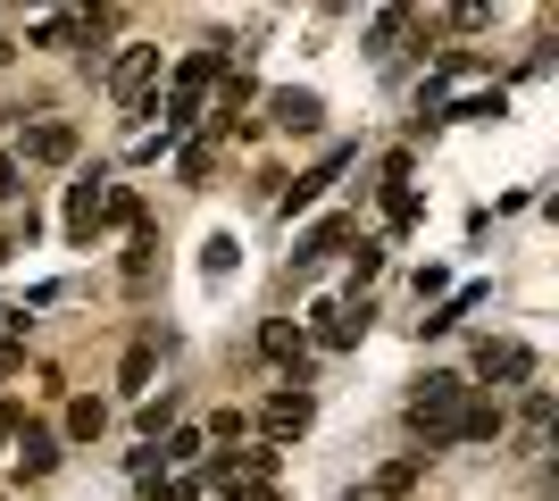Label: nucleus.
I'll return each instance as SVG.
<instances>
[{
	"label": "nucleus",
	"instance_id": "obj_22",
	"mask_svg": "<svg viewBox=\"0 0 559 501\" xmlns=\"http://www.w3.org/2000/svg\"><path fill=\"white\" fill-rule=\"evenodd\" d=\"M210 167H217V151H210V143H192V151H185V167H176V176H185V184H210Z\"/></svg>",
	"mask_w": 559,
	"mask_h": 501
},
{
	"label": "nucleus",
	"instance_id": "obj_24",
	"mask_svg": "<svg viewBox=\"0 0 559 501\" xmlns=\"http://www.w3.org/2000/svg\"><path fill=\"white\" fill-rule=\"evenodd\" d=\"M142 384H151V343H134V351H126V393H142Z\"/></svg>",
	"mask_w": 559,
	"mask_h": 501
},
{
	"label": "nucleus",
	"instance_id": "obj_8",
	"mask_svg": "<svg viewBox=\"0 0 559 501\" xmlns=\"http://www.w3.org/2000/svg\"><path fill=\"white\" fill-rule=\"evenodd\" d=\"M359 334H368V310L350 318V310H334V301H318V310H309V343H318V351H350Z\"/></svg>",
	"mask_w": 559,
	"mask_h": 501
},
{
	"label": "nucleus",
	"instance_id": "obj_2",
	"mask_svg": "<svg viewBox=\"0 0 559 501\" xmlns=\"http://www.w3.org/2000/svg\"><path fill=\"white\" fill-rule=\"evenodd\" d=\"M460 409H467V377L435 368V377H418V393H409V434L435 452V443H451V434H460Z\"/></svg>",
	"mask_w": 559,
	"mask_h": 501
},
{
	"label": "nucleus",
	"instance_id": "obj_14",
	"mask_svg": "<svg viewBox=\"0 0 559 501\" xmlns=\"http://www.w3.org/2000/svg\"><path fill=\"white\" fill-rule=\"evenodd\" d=\"M17 443H25V452H17V468H25V477H50V468H59V434H43V427H25Z\"/></svg>",
	"mask_w": 559,
	"mask_h": 501
},
{
	"label": "nucleus",
	"instance_id": "obj_3",
	"mask_svg": "<svg viewBox=\"0 0 559 501\" xmlns=\"http://www.w3.org/2000/svg\"><path fill=\"white\" fill-rule=\"evenodd\" d=\"M343 242H350V217H318V226L293 242V285H309V276H318V267L343 251Z\"/></svg>",
	"mask_w": 559,
	"mask_h": 501
},
{
	"label": "nucleus",
	"instance_id": "obj_9",
	"mask_svg": "<svg viewBox=\"0 0 559 501\" xmlns=\"http://www.w3.org/2000/svg\"><path fill=\"white\" fill-rule=\"evenodd\" d=\"M418 468H426V452L393 460V468H376V477H359V485H350V501H409V485H418Z\"/></svg>",
	"mask_w": 559,
	"mask_h": 501
},
{
	"label": "nucleus",
	"instance_id": "obj_6",
	"mask_svg": "<svg viewBox=\"0 0 559 501\" xmlns=\"http://www.w3.org/2000/svg\"><path fill=\"white\" fill-rule=\"evenodd\" d=\"M267 118H276L284 134H318V126H326V100L309 93V84H301V93L284 84V93H267Z\"/></svg>",
	"mask_w": 559,
	"mask_h": 501
},
{
	"label": "nucleus",
	"instance_id": "obj_27",
	"mask_svg": "<svg viewBox=\"0 0 559 501\" xmlns=\"http://www.w3.org/2000/svg\"><path fill=\"white\" fill-rule=\"evenodd\" d=\"M17 201V159H0V210Z\"/></svg>",
	"mask_w": 559,
	"mask_h": 501
},
{
	"label": "nucleus",
	"instance_id": "obj_19",
	"mask_svg": "<svg viewBox=\"0 0 559 501\" xmlns=\"http://www.w3.org/2000/svg\"><path fill=\"white\" fill-rule=\"evenodd\" d=\"M476 301H485V285H467V293H451L443 310L426 318V334H451V326H460V318H467V310H476Z\"/></svg>",
	"mask_w": 559,
	"mask_h": 501
},
{
	"label": "nucleus",
	"instance_id": "obj_7",
	"mask_svg": "<svg viewBox=\"0 0 559 501\" xmlns=\"http://www.w3.org/2000/svg\"><path fill=\"white\" fill-rule=\"evenodd\" d=\"M25 159H34V167H68L75 159V126L68 118H34V126H25Z\"/></svg>",
	"mask_w": 559,
	"mask_h": 501
},
{
	"label": "nucleus",
	"instance_id": "obj_26",
	"mask_svg": "<svg viewBox=\"0 0 559 501\" xmlns=\"http://www.w3.org/2000/svg\"><path fill=\"white\" fill-rule=\"evenodd\" d=\"M217 501H276V485H226Z\"/></svg>",
	"mask_w": 559,
	"mask_h": 501
},
{
	"label": "nucleus",
	"instance_id": "obj_20",
	"mask_svg": "<svg viewBox=\"0 0 559 501\" xmlns=\"http://www.w3.org/2000/svg\"><path fill=\"white\" fill-rule=\"evenodd\" d=\"M501 109H510L501 93H467V100H443L435 118H501Z\"/></svg>",
	"mask_w": 559,
	"mask_h": 501
},
{
	"label": "nucleus",
	"instance_id": "obj_10",
	"mask_svg": "<svg viewBox=\"0 0 559 501\" xmlns=\"http://www.w3.org/2000/svg\"><path fill=\"white\" fill-rule=\"evenodd\" d=\"M309 418H318V402H309L301 384H293V393H267V409H259V427L276 434V443L284 434H309Z\"/></svg>",
	"mask_w": 559,
	"mask_h": 501
},
{
	"label": "nucleus",
	"instance_id": "obj_11",
	"mask_svg": "<svg viewBox=\"0 0 559 501\" xmlns=\"http://www.w3.org/2000/svg\"><path fill=\"white\" fill-rule=\"evenodd\" d=\"M100 176H84V184H68V242H93L100 235Z\"/></svg>",
	"mask_w": 559,
	"mask_h": 501
},
{
	"label": "nucleus",
	"instance_id": "obj_29",
	"mask_svg": "<svg viewBox=\"0 0 559 501\" xmlns=\"http://www.w3.org/2000/svg\"><path fill=\"white\" fill-rule=\"evenodd\" d=\"M0 59H9V43H0Z\"/></svg>",
	"mask_w": 559,
	"mask_h": 501
},
{
	"label": "nucleus",
	"instance_id": "obj_17",
	"mask_svg": "<svg viewBox=\"0 0 559 501\" xmlns=\"http://www.w3.org/2000/svg\"><path fill=\"white\" fill-rule=\"evenodd\" d=\"M201 443H210L201 427H167V443H159V468H192V460H201Z\"/></svg>",
	"mask_w": 559,
	"mask_h": 501
},
{
	"label": "nucleus",
	"instance_id": "obj_1",
	"mask_svg": "<svg viewBox=\"0 0 559 501\" xmlns=\"http://www.w3.org/2000/svg\"><path fill=\"white\" fill-rule=\"evenodd\" d=\"M217 75H226V43H201V50L185 59V68L167 75V100H151V118H159V134H167V143H176V134H185V126L201 118V100H210V84H217Z\"/></svg>",
	"mask_w": 559,
	"mask_h": 501
},
{
	"label": "nucleus",
	"instance_id": "obj_25",
	"mask_svg": "<svg viewBox=\"0 0 559 501\" xmlns=\"http://www.w3.org/2000/svg\"><path fill=\"white\" fill-rule=\"evenodd\" d=\"M176 427V402H142V434H167Z\"/></svg>",
	"mask_w": 559,
	"mask_h": 501
},
{
	"label": "nucleus",
	"instance_id": "obj_13",
	"mask_svg": "<svg viewBox=\"0 0 559 501\" xmlns=\"http://www.w3.org/2000/svg\"><path fill=\"white\" fill-rule=\"evenodd\" d=\"M259 351L276 359V368H293V377L309 368V343H301V326H284V318H267V326H259Z\"/></svg>",
	"mask_w": 559,
	"mask_h": 501
},
{
	"label": "nucleus",
	"instance_id": "obj_4",
	"mask_svg": "<svg viewBox=\"0 0 559 501\" xmlns=\"http://www.w3.org/2000/svg\"><path fill=\"white\" fill-rule=\"evenodd\" d=\"M476 377H485V384H526V377H535V351L510 343V334H492V343H476Z\"/></svg>",
	"mask_w": 559,
	"mask_h": 501
},
{
	"label": "nucleus",
	"instance_id": "obj_28",
	"mask_svg": "<svg viewBox=\"0 0 559 501\" xmlns=\"http://www.w3.org/2000/svg\"><path fill=\"white\" fill-rule=\"evenodd\" d=\"M17 434H25V418H17V409H0V443H17Z\"/></svg>",
	"mask_w": 559,
	"mask_h": 501
},
{
	"label": "nucleus",
	"instance_id": "obj_18",
	"mask_svg": "<svg viewBox=\"0 0 559 501\" xmlns=\"http://www.w3.org/2000/svg\"><path fill=\"white\" fill-rule=\"evenodd\" d=\"M100 427H109V402H93V393H84V402H68V434H75V443H93Z\"/></svg>",
	"mask_w": 559,
	"mask_h": 501
},
{
	"label": "nucleus",
	"instance_id": "obj_23",
	"mask_svg": "<svg viewBox=\"0 0 559 501\" xmlns=\"http://www.w3.org/2000/svg\"><path fill=\"white\" fill-rule=\"evenodd\" d=\"M401 25H409V9H384V17H376V43H368L376 59H384V50H393V34H401Z\"/></svg>",
	"mask_w": 559,
	"mask_h": 501
},
{
	"label": "nucleus",
	"instance_id": "obj_21",
	"mask_svg": "<svg viewBox=\"0 0 559 501\" xmlns=\"http://www.w3.org/2000/svg\"><path fill=\"white\" fill-rule=\"evenodd\" d=\"M151 251H159V235H151V226H134V242H126V285H142V276H151Z\"/></svg>",
	"mask_w": 559,
	"mask_h": 501
},
{
	"label": "nucleus",
	"instance_id": "obj_16",
	"mask_svg": "<svg viewBox=\"0 0 559 501\" xmlns=\"http://www.w3.org/2000/svg\"><path fill=\"white\" fill-rule=\"evenodd\" d=\"M234 267H242V242H234V235H210V242H201V276H210V285H226Z\"/></svg>",
	"mask_w": 559,
	"mask_h": 501
},
{
	"label": "nucleus",
	"instance_id": "obj_5",
	"mask_svg": "<svg viewBox=\"0 0 559 501\" xmlns=\"http://www.w3.org/2000/svg\"><path fill=\"white\" fill-rule=\"evenodd\" d=\"M151 84H159V50H151V43H126V50L109 59V93H117V100H142Z\"/></svg>",
	"mask_w": 559,
	"mask_h": 501
},
{
	"label": "nucleus",
	"instance_id": "obj_12",
	"mask_svg": "<svg viewBox=\"0 0 559 501\" xmlns=\"http://www.w3.org/2000/svg\"><path fill=\"white\" fill-rule=\"evenodd\" d=\"M343 167H350V151H326V159L309 167V176H293V184H284V217H293V210H309V201H318V192H326L334 176H343Z\"/></svg>",
	"mask_w": 559,
	"mask_h": 501
},
{
	"label": "nucleus",
	"instance_id": "obj_15",
	"mask_svg": "<svg viewBox=\"0 0 559 501\" xmlns=\"http://www.w3.org/2000/svg\"><path fill=\"white\" fill-rule=\"evenodd\" d=\"M492 434H501V409L467 393V409H460V434H451V443H492Z\"/></svg>",
	"mask_w": 559,
	"mask_h": 501
}]
</instances>
